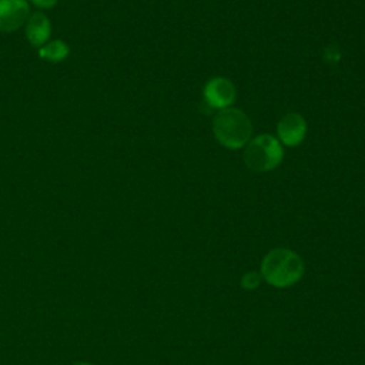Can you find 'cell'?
<instances>
[{"mask_svg": "<svg viewBox=\"0 0 365 365\" xmlns=\"http://www.w3.org/2000/svg\"><path fill=\"white\" fill-rule=\"evenodd\" d=\"M304 272V264L298 254L287 248L269 251L261 262L264 279L277 288H285L298 282Z\"/></svg>", "mask_w": 365, "mask_h": 365, "instance_id": "1", "label": "cell"}, {"mask_svg": "<svg viewBox=\"0 0 365 365\" xmlns=\"http://www.w3.org/2000/svg\"><path fill=\"white\" fill-rule=\"evenodd\" d=\"M212 131L221 145L237 150L248 144L252 125L244 111L227 107L215 114L212 120Z\"/></svg>", "mask_w": 365, "mask_h": 365, "instance_id": "2", "label": "cell"}, {"mask_svg": "<svg viewBox=\"0 0 365 365\" xmlns=\"http://www.w3.org/2000/svg\"><path fill=\"white\" fill-rule=\"evenodd\" d=\"M284 150L279 140L269 134H261L248 141L244 151V161L252 171L264 173L274 170L282 161Z\"/></svg>", "mask_w": 365, "mask_h": 365, "instance_id": "3", "label": "cell"}, {"mask_svg": "<svg viewBox=\"0 0 365 365\" xmlns=\"http://www.w3.org/2000/svg\"><path fill=\"white\" fill-rule=\"evenodd\" d=\"M30 16L27 0H0V31L11 33L26 24Z\"/></svg>", "mask_w": 365, "mask_h": 365, "instance_id": "4", "label": "cell"}, {"mask_svg": "<svg viewBox=\"0 0 365 365\" xmlns=\"http://www.w3.org/2000/svg\"><path fill=\"white\" fill-rule=\"evenodd\" d=\"M235 94L234 84L224 77H214L204 87V97L208 106L220 110L230 107L235 100Z\"/></svg>", "mask_w": 365, "mask_h": 365, "instance_id": "5", "label": "cell"}, {"mask_svg": "<svg viewBox=\"0 0 365 365\" xmlns=\"http://www.w3.org/2000/svg\"><path fill=\"white\" fill-rule=\"evenodd\" d=\"M277 133L281 143L289 147H295L305 138L307 123L301 114L288 113L279 120L277 125Z\"/></svg>", "mask_w": 365, "mask_h": 365, "instance_id": "6", "label": "cell"}, {"mask_svg": "<svg viewBox=\"0 0 365 365\" xmlns=\"http://www.w3.org/2000/svg\"><path fill=\"white\" fill-rule=\"evenodd\" d=\"M24 33L26 38L33 47L40 48L44 46L51 34V24L50 20L46 17L41 11H34L29 16L26 24H24Z\"/></svg>", "mask_w": 365, "mask_h": 365, "instance_id": "7", "label": "cell"}, {"mask_svg": "<svg viewBox=\"0 0 365 365\" xmlns=\"http://www.w3.org/2000/svg\"><path fill=\"white\" fill-rule=\"evenodd\" d=\"M70 54V47L63 40H50L38 48V57L50 63H60Z\"/></svg>", "mask_w": 365, "mask_h": 365, "instance_id": "8", "label": "cell"}, {"mask_svg": "<svg viewBox=\"0 0 365 365\" xmlns=\"http://www.w3.org/2000/svg\"><path fill=\"white\" fill-rule=\"evenodd\" d=\"M241 285H242V288H247V289L257 288L259 285V277L255 272H248L242 277Z\"/></svg>", "mask_w": 365, "mask_h": 365, "instance_id": "9", "label": "cell"}, {"mask_svg": "<svg viewBox=\"0 0 365 365\" xmlns=\"http://www.w3.org/2000/svg\"><path fill=\"white\" fill-rule=\"evenodd\" d=\"M29 4H33L36 6L37 9H41V10H47V9H53L58 0H27Z\"/></svg>", "mask_w": 365, "mask_h": 365, "instance_id": "10", "label": "cell"}, {"mask_svg": "<svg viewBox=\"0 0 365 365\" xmlns=\"http://www.w3.org/2000/svg\"><path fill=\"white\" fill-rule=\"evenodd\" d=\"M73 365H91V364H88V362H74Z\"/></svg>", "mask_w": 365, "mask_h": 365, "instance_id": "11", "label": "cell"}]
</instances>
